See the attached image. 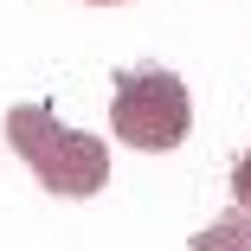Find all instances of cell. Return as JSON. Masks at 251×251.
Segmentation results:
<instances>
[{
	"instance_id": "1",
	"label": "cell",
	"mask_w": 251,
	"mask_h": 251,
	"mask_svg": "<svg viewBox=\"0 0 251 251\" xmlns=\"http://www.w3.org/2000/svg\"><path fill=\"white\" fill-rule=\"evenodd\" d=\"M7 142L45 180V193H58V200H90L110 180V148L84 129H65L45 103H13L7 110Z\"/></svg>"
},
{
	"instance_id": "2",
	"label": "cell",
	"mask_w": 251,
	"mask_h": 251,
	"mask_svg": "<svg viewBox=\"0 0 251 251\" xmlns=\"http://www.w3.org/2000/svg\"><path fill=\"white\" fill-rule=\"evenodd\" d=\"M110 129L116 142L142 148V155H168L193 129V97L174 71L142 65V71H116V97H110Z\"/></svg>"
},
{
	"instance_id": "3",
	"label": "cell",
	"mask_w": 251,
	"mask_h": 251,
	"mask_svg": "<svg viewBox=\"0 0 251 251\" xmlns=\"http://www.w3.org/2000/svg\"><path fill=\"white\" fill-rule=\"evenodd\" d=\"M193 251H251V213H226V219H213L206 232H193Z\"/></svg>"
},
{
	"instance_id": "4",
	"label": "cell",
	"mask_w": 251,
	"mask_h": 251,
	"mask_svg": "<svg viewBox=\"0 0 251 251\" xmlns=\"http://www.w3.org/2000/svg\"><path fill=\"white\" fill-rule=\"evenodd\" d=\"M232 200H238V213H251V155H238V168H232Z\"/></svg>"
},
{
	"instance_id": "5",
	"label": "cell",
	"mask_w": 251,
	"mask_h": 251,
	"mask_svg": "<svg viewBox=\"0 0 251 251\" xmlns=\"http://www.w3.org/2000/svg\"><path fill=\"white\" fill-rule=\"evenodd\" d=\"M90 7H123V0H90Z\"/></svg>"
}]
</instances>
